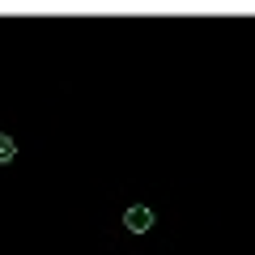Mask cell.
Returning <instances> with one entry per match:
<instances>
[{"label": "cell", "mask_w": 255, "mask_h": 255, "mask_svg": "<svg viewBox=\"0 0 255 255\" xmlns=\"http://www.w3.org/2000/svg\"><path fill=\"white\" fill-rule=\"evenodd\" d=\"M153 209H149V204H128V213H124V230L128 234H149V230H153Z\"/></svg>", "instance_id": "1"}, {"label": "cell", "mask_w": 255, "mask_h": 255, "mask_svg": "<svg viewBox=\"0 0 255 255\" xmlns=\"http://www.w3.org/2000/svg\"><path fill=\"white\" fill-rule=\"evenodd\" d=\"M13 157H17V140H13L9 132H0V166H9Z\"/></svg>", "instance_id": "2"}]
</instances>
